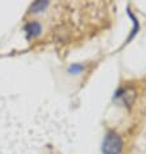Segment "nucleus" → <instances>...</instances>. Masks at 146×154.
<instances>
[{
	"mask_svg": "<svg viewBox=\"0 0 146 154\" xmlns=\"http://www.w3.org/2000/svg\"><path fill=\"white\" fill-rule=\"evenodd\" d=\"M123 148V141L120 136L110 132L106 135V137L102 143V153L104 154H119Z\"/></svg>",
	"mask_w": 146,
	"mask_h": 154,
	"instance_id": "nucleus-1",
	"label": "nucleus"
},
{
	"mask_svg": "<svg viewBox=\"0 0 146 154\" xmlns=\"http://www.w3.org/2000/svg\"><path fill=\"white\" fill-rule=\"evenodd\" d=\"M25 31L27 32V36L29 38H35L40 34L41 31V27L40 25L38 22H30L26 25V27H25Z\"/></svg>",
	"mask_w": 146,
	"mask_h": 154,
	"instance_id": "nucleus-2",
	"label": "nucleus"
},
{
	"mask_svg": "<svg viewBox=\"0 0 146 154\" xmlns=\"http://www.w3.org/2000/svg\"><path fill=\"white\" fill-rule=\"evenodd\" d=\"M81 69H83V67L79 66V65H72L70 67V72H72V74H76V72H79Z\"/></svg>",
	"mask_w": 146,
	"mask_h": 154,
	"instance_id": "nucleus-4",
	"label": "nucleus"
},
{
	"mask_svg": "<svg viewBox=\"0 0 146 154\" xmlns=\"http://www.w3.org/2000/svg\"><path fill=\"white\" fill-rule=\"evenodd\" d=\"M48 7V2H47V0H43V2H35L31 5V8H30V9H31L34 13H38V12H41V11H44L45 8Z\"/></svg>",
	"mask_w": 146,
	"mask_h": 154,
	"instance_id": "nucleus-3",
	"label": "nucleus"
}]
</instances>
